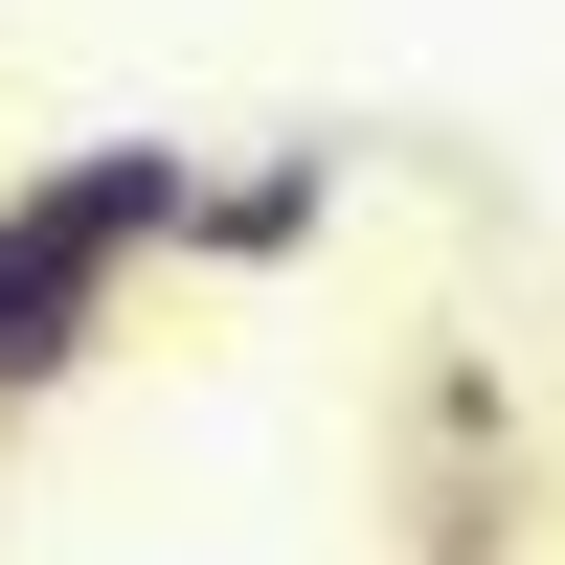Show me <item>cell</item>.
Instances as JSON below:
<instances>
[{"label":"cell","mask_w":565,"mask_h":565,"mask_svg":"<svg viewBox=\"0 0 565 565\" xmlns=\"http://www.w3.org/2000/svg\"><path fill=\"white\" fill-rule=\"evenodd\" d=\"M543 521V452H521V385H498L476 340L407 362V565H521Z\"/></svg>","instance_id":"cell-2"},{"label":"cell","mask_w":565,"mask_h":565,"mask_svg":"<svg viewBox=\"0 0 565 565\" xmlns=\"http://www.w3.org/2000/svg\"><path fill=\"white\" fill-rule=\"evenodd\" d=\"M181 204H204L181 136H45V159L0 181V430L114 362V317L181 271Z\"/></svg>","instance_id":"cell-1"},{"label":"cell","mask_w":565,"mask_h":565,"mask_svg":"<svg viewBox=\"0 0 565 565\" xmlns=\"http://www.w3.org/2000/svg\"><path fill=\"white\" fill-rule=\"evenodd\" d=\"M317 226H340V136H271V159H204V204H181V271H295Z\"/></svg>","instance_id":"cell-3"}]
</instances>
